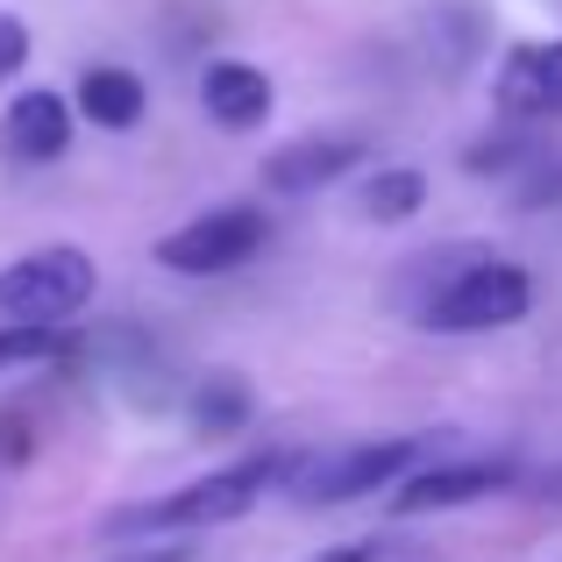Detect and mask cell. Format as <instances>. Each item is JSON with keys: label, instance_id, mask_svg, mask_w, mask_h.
<instances>
[{"label": "cell", "instance_id": "ac0fdd59", "mask_svg": "<svg viewBox=\"0 0 562 562\" xmlns=\"http://www.w3.org/2000/svg\"><path fill=\"white\" fill-rule=\"evenodd\" d=\"M306 562H371V541H342V549H321V555H306Z\"/></svg>", "mask_w": 562, "mask_h": 562}, {"label": "cell", "instance_id": "277c9868", "mask_svg": "<svg viewBox=\"0 0 562 562\" xmlns=\"http://www.w3.org/2000/svg\"><path fill=\"white\" fill-rule=\"evenodd\" d=\"M93 300V257L79 243H43L0 263V321H29V328H57Z\"/></svg>", "mask_w": 562, "mask_h": 562}, {"label": "cell", "instance_id": "e0dca14e", "mask_svg": "<svg viewBox=\"0 0 562 562\" xmlns=\"http://www.w3.org/2000/svg\"><path fill=\"white\" fill-rule=\"evenodd\" d=\"M29 50H36V43H29V22H22V14H8V8H0V86H8L14 71L29 65Z\"/></svg>", "mask_w": 562, "mask_h": 562}, {"label": "cell", "instance_id": "5bb4252c", "mask_svg": "<svg viewBox=\"0 0 562 562\" xmlns=\"http://www.w3.org/2000/svg\"><path fill=\"white\" fill-rule=\"evenodd\" d=\"M527 157H535V143L513 136V128H498V136H477L463 150V171H470V179H513Z\"/></svg>", "mask_w": 562, "mask_h": 562}, {"label": "cell", "instance_id": "4fadbf2b", "mask_svg": "<svg viewBox=\"0 0 562 562\" xmlns=\"http://www.w3.org/2000/svg\"><path fill=\"white\" fill-rule=\"evenodd\" d=\"M420 206H427V179L413 165H384V171H371V179L357 186V214L378 221V228L384 221H413Z\"/></svg>", "mask_w": 562, "mask_h": 562}, {"label": "cell", "instance_id": "30bf717a", "mask_svg": "<svg viewBox=\"0 0 562 562\" xmlns=\"http://www.w3.org/2000/svg\"><path fill=\"white\" fill-rule=\"evenodd\" d=\"M200 108L214 114L221 128H235V136H249V128L271 122L278 93H271V71L243 65V57H214V65L200 71Z\"/></svg>", "mask_w": 562, "mask_h": 562}, {"label": "cell", "instance_id": "7c38bea8", "mask_svg": "<svg viewBox=\"0 0 562 562\" xmlns=\"http://www.w3.org/2000/svg\"><path fill=\"white\" fill-rule=\"evenodd\" d=\"M249 413H257L249 384L235 378V371H221V378H200V384H192L186 420H192V435H200V441H228V435H243V427H249Z\"/></svg>", "mask_w": 562, "mask_h": 562}, {"label": "cell", "instance_id": "d6986e66", "mask_svg": "<svg viewBox=\"0 0 562 562\" xmlns=\"http://www.w3.org/2000/svg\"><path fill=\"white\" fill-rule=\"evenodd\" d=\"M128 562H179V555H165V549H157V555H128Z\"/></svg>", "mask_w": 562, "mask_h": 562}, {"label": "cell", "instance_id": "6da1fadb", "mask_svg": "<svg viewBox=\"0 0 562 562\" xmlns=\"http://www.w3.org/2000/svg\"><path fill=\"white\" fill-rule=\"evenodd\" d=\"M292 463H300L292 449L235 456V463L206 470V477H192V484H179V492H165V498H143V506L108 513V535L136 541V535H186V527H228V520H243V513H257L271 492H285Z\"/></svg>", "mask_w": 562, "mask_h": 562}, {"label": "cell", "instance_id": "9a60e30c", "mask_svg": "<svg viewBox=\"0 0 562 562\" xmlns=\"http://www.w3.org/2000/svg\"><path fill=\"white\" fill-rule=\"evenodd\" d=\"M57 349V328H29V321H8L0 328V378L8 371H29V363H43Z\"/></svg>", "mask_w": 562, "mask_h": 562}, {"label": "cell", "instance_id": "8992f818", "mask_svg": "<svg viewBox=\"0 0 562 562\" xmlns=\"http://www.w3.org/2000/svg\"><path fill=\"white\" fill-rule=\"evenodd\" d=\"M520 484V463L506 456H441V463H413L392 484V513H449V506H477Z\"/></svg>", "mask_w": 562, "mask_h": 562}, {"label": "cell", "instance_id": "52a82bcc", "mask_svg": "<svg viewBox=\"0 0 562 562\" xmlns=\"http://www.w3.org/2000/svg\"><path fill=\"white\" fill-rule=\"evenodd\" d=\"M71 100L50 93V86H29V93L8 100V114H0V150L14 157V165H50V157L71 150Z\"/></svg>", "mask_w": 562, "mask_h": 562}, {"label": "cell", "instance_id": "ba28073f", "mask_svg": "<svg viewBox=\"0 0 562 562\" xmlns=\"http://www.w3.org/2000/svg\"><path fill=\"white\" fill-rule=\"evenodd\" d=\"M357 165H363V136H342V128L328 136V128H321V136H300V143H285V150L263 157V186L285 192V200H300V192H321V186L349 179Z\"/></svg>", "mask_w": 562, "mask_h": 562}, {"label": "cell", "instance_id": "8fae6325", "mask_svg": "<svg viewBox=\"0 0 562 562\" xmlns=\"http://www.w3.org/2000/svg\"><path fill=\"white\" fill-rule=\"evenodd\" d=\"M71 114H86L93 128H136L150 114V86L128 65H93L79 79V93H71Z\"/></svg>", "mask_w": 562, "mask_h": 562}, {"label": "cell", "instance_id": "3957f363", "mask_svg": "<svg viewBox=\"0 0 562 562\" xmlns=\"http://www.w3.org/2000/svg\"><path fill=\"white\" fill-rule=\"evenodd\" d=\"M435 435H384V441H342V449L300 456L285 477L292 506H349V498H378L427 456Z\"/></svg>", "mask_w": 562, "mask_h": 562}, {"label": "cell", "instance_id": "7a4b0ae2", "mask_svg": "<svg viewBox=\"0 0 562 562\" xmlns=\"http://www.w3.org/2000/svg\"><path fill=\"white\" fill-rule=\"evenodd\" d=\"M527 306H535V278H527V263L477 249V257H463L420 306H413V321H420L427 335H492V328L527 321Z\"/></svg>", "mask_w": 562, "mask_h": 562}, {"label": "cell", "instance_id": "9c48e42d", "mask_svg": "<svg viewBox=\"0 0 562 562\" xmlns=\"http://www.w3.org/2000/svg\"><path fill=\"white\" fill-rule=\"evenodd\" d=\"M498 114L513 122H541L562 114V36L555 43H513L498 65Z\"/></svg>", "mask_w": 562, "mask_h": 562}, {"label": "cell", "instance_id": "5b68a950", "mask_svg": "<svg viewBox=\"0 0 562 562\" xmlns=\"http://www.w3.org/2000/svg\"><path fill=\"white\" fill-rule=\"evenodd\" d=\"M263 243H271V214H257V206H214V214H192L186 228H171L157 243V263L179 278H228Z\"/></svg>", "mask_w": 562, "mask_h": 562}, {"label": "cell", "instance_id": "2e32d148", "mask_svg": "<svg viewBox=\"0 0 562 562\" xmlns=\"http://www.w3.org/2000/svg\"><path fill=\"white\" fill-rule=\"evenodd\" d=\"M520 171H527V186H520V214H541V206H555V200H562V165H555V157H541V150H535Z\"/></svg>", "mask_w": 562, "mask_h": 562}]
</instances>
